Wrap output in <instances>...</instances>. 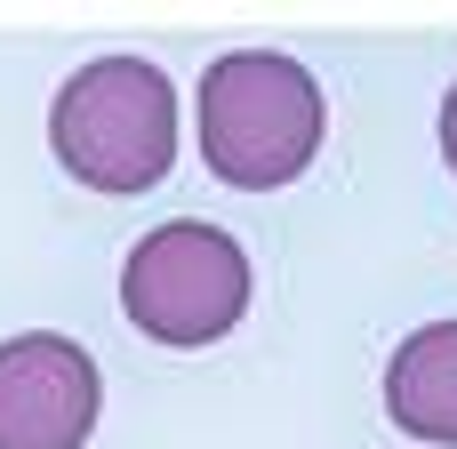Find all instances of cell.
Segmentation results:
<instances>
[{"label": "cell", "instance_id": "obj_1", "mask_svg": "<svg viewBox=\"0 0 457 449\" xmlns=\"http://www.w3.org/2000/svg\"><path fill=\"white\" fill-rule=\"evenodd\" d=\"M201 161L241 193H281L313 169L329 104L321 80L281 48H225L201 72Z\"/></svg>", "mask_w": 457, "mask_h": 449}, {"label": "cell", "instance_id": "obj_2", "mask_svg": "<svg viewBox=\"0 0 457 449\" xmlns=\"http://www.w3.org/2000/svg\"><path fill=\"white\" fill-rule=\"evenodd\" d=\"M48 145L88 193H153L177 161V88L153 56H96L48 104Z\"/></svg>", "mask_w": 457, "mask_h": 449}, {"label": "cell", "instance_id": "obj_3", "mask_svg": "<svg viewBox=\"0 0 457 449\" xmlns=\"http://www.w3.org/2000/svg\"><path fill=\"white\" fill-rule=\"evenodd\" d=\"M120 313L153 345H217L249 313V257L209 217L153 225L120 265Z\"/></svg>", "mask_w": 457, "mask_h": 449}, {"label": "cell", "instance_id": "obj_4", "mask_svg": "<svg viewBox=\"0 0 457 449\" xmlns=\"http://www.w3.org/2000/svg\"><path fill=\"white\" fill-rule=\"evenodd\" d=\"M104 378L88 345L56 329H24L0 345V449H80L96 434Z\"/></svg>", "mask_w": 457, "mask_h": 449}, {"label": "cell", "instance_id": "obj_5", "mask_svg": "<svg viewBox=\"0 0 457 449\" xmlns=\"http://www.w3.org/2000/svg\"><path fill=\"white\" fill-rule=\"evenodd\" d=\"M386 410L402 434L457 449V321H426L386 362Z\"/></svg>", "mask_w": 457, "mask_h": 449}, {"label": "cell", "instance_id": "obj_6", "mask_svg": "<svg viewBox=\"0 0 457 449\" xmlns=\"http://www.w3.org/2000/svg\"><path fill=\"white\" fill-rule=\"evenodd\" d=\"M442 161H450V169H457V88H450V96H442Z\"/></svg>", "mask_w": 457, "mask_h": 449}]
</instances>
